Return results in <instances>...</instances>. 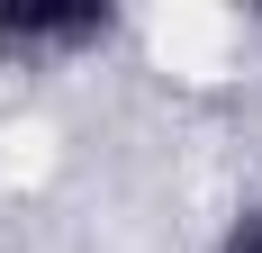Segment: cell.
I'll list each match as a JSON object with an SVG mask.
<instances>
[{"instance_id":"6da1fadb","label":"cell","mask_w":262,"mask_h":253,"mask_svg":"<svg viewBox=\"0 0 262 253\" xmlns=\"http://www.w3.org/2000/svg\"><path fill=\"white\" fill-rule=\"evenodd\" d=\"M108 36H118L108 0H0V64H18V73L100 54Z\"/></svg>"},{"instance_id":"7a4b0ae2","label":"cell","mask_w":262,"mask_h":253,"mask_svg":"<svg viewBox=\"0 0 262 253\" xmlns=\"http://www.w3.org/2000/svg\"><path fill=\"white\" fill-rule=\"evenodd\" d=\"M217 253H262V199H244L226 226H217Z\"/></svg>"}]
</instances>
